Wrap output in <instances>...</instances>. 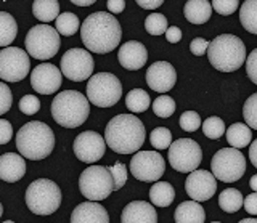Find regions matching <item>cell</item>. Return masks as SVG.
<instances>
[{"mask_svg":"<svg viewBox=\"0 0 257 223\" xmlns=\"http://www.w3.org/2000/svg\"><path fill=\"white\" fill-rule=\"evenodd\" d=\"M177 82L175 68L167 61H156L147 71V84L151 90L166 93L174 89Z\"/></svg>","mask_w":257,"mask_h":223,"instance_id":"ac0fdd59","label":"cell"},{"mask_svg":"<svg viewBox=\"0 0 257 223\" xmlns=\"http://www.w3.org/2000/svg\"><path fill=\"white\" fill-rule=\"evenodd\" d=\"M0 92H2V108H0V114L8 113V109L12 108V90L5 82L0 84Z\"/></svg>","mask_w":257,"mask_h":223,"instance_id":"ee69618b","label":"cell"},{"mask_svg":"<svg viewBox=\"0 0 257 223\" xmlns=\"http://www.w3.org/2000/svg\"><path fill=\"white\" fill-rule=\"evenodd\" d=\"M109 170L112 173V178H114V191L120 189L127 181V167L122 162H114L112 165H109Z\"/></svg>","mask_w":257,"mask_h":223,"instance_id":"f35d334b","label":"cell"},{"mask_svg":"<svg viewBox=\"0 0 257 223\" xmlns=\"http://www.w3.org/2000/svg\"><path fill=\"white\" fill-rule=\"evenodd\" d=\"M139 7H142V9L145 10H155V9H159L161 5H163V0H139Z\"/></svg>","mask_w":257,"mask_h":223,"instance_id":"681fc988","label":"cell"},{"mask_svg":"<svg viewBox=\"0 0 257 223\" xmlns=\"http://www.w3.org/2000/svg\"><path fill=\"white\" fill-rule=\"evenodd\" d=\"M24 175H26V161L23 154L5 153L0 156V178L4 181H20Z\"/></svg>","mask_w":257,"mask_h":223,"instance_id":"7402d4cb","label":"cell"},{"mask_svg":"<svg viewBox=\"0 0 257 223\" xmlns=\"http://www.w3.org/2000/svg\"><path fill=\"white\" fill-rule=\"evenodd\" d=\"M24 45L29 57L40 61L50 60L58 53L61 47L60 33L48 25H37L29 29L24 39Z\"/></svg>","mask_w":257,"mask_h":223,"instance_id":"52a82bcc","label":"cell"},{"mask_svg":"<svg viewBox=\"0 0 257 223\" xmlns=\"http://www.w3.org/2000/svg\"><path fill=\"white\" fill-rule=\"evenodd\" d=\"M185 189H187V194L195 201H209L217 191V178L211 172L196 169L185 180Z\"/></svg>","mask_w":257,"mask_h":223,"instance_id":"2e32d148","label":"cell"},{"mask_svg":"<svg viewBox=\"0 0 257 223\" xmlns=\"http://www.w3.org/2000/svg\"><path fill=\"white\" fill-rule=\"evenodd\" d=\"M151 105V98L150 95L142 90V89H134L127 93L125 97V106L127 109L131 111V113H143V111H147Z\"/></svg>","mask_w":257,"mask_h":223,"instance_id":"4dcf8cb0","label":"cell"},{"mask_svg":"<svg viewBox=\"0 0 257 223\" xmlns=\"http://www.w3.org/2000/svg\"><path fill=\"white\" fill-rule=\"evenodd\" d=\"M244 209L249 215H257V191L244 197Z\"/></svg>","mask_w":257,"mask_h":223,"instance_id":"bcb514c9","label":"cell"},{"mask_svg":"<svg viewBox=\"0 0 257 223\" xmlns=\"http://www.w3.org/2000/svg\"><path fill=\"white\" fill-rule=\"evenodd\" d=\"M40 109V101L37 97L34 95H24V97L20 100V111L23 114H28V116H32L39 113Z\"/></svg>","mask_w":257,"mask_h":223,"instance_id":"ab89813d","label":"cell"},{"mask_svg":"<svg viewBox=\"0 0 257 223\" xmlns=\"http://www.w3.org/2000/svg\"><path fill=\"white\" fill-rule=\"evenodd\" d=\"M122 97L120 81L111 73L93 74L87 82V98L93 106L111 108Z\"/></svg>","mask_w":257,"mask_h":223,"instance_id":"9c48e42d","label":"cell"},{"mask_svg":"<svg viewBox=\"0 0 257 223\" xmlns=\"http://www.w3.org/2000/svg\"><path fill=\"white\" fill-rule=\"evenodd\" d=\"M29 53L18 47H7L0 50V77L4 82H20L29 74Z\"/></svg>","mask_w":257,"mask_h":223,"instance_id":"7c38bea8","label":"cell"},{"mask_svg":"<svg viewBox=\"0 0 257 223\" xmlns=\"http://www.w3.org/2000/svg\"><path fill=\"white\" fill-rule=\"evenodd\" d=\"M203 132L206 137L211 140H219L223 133H227V130H225V122L217 116H211L206 119L203 122Z\"/></svg>","mask_w":257,"mask_h":223,"instance_id":"836d02e7","label":"cell"},{"mask_svg":"<svg viewBox=\"0 0 257 223\" xmlns=\"http://www.w3.org/2000/svg\"><path fill=\"white\" fill-rule=\"evenodd\" d=\"M175 189L167 181H155V185L150 188V201L156 207H169L174 202Z\"/></svg>","mask_w":257,"mask_h":223,"instance_id":"d4e9b609","label":"cell"},{"mask_svg":"<svg viewBox=\"0 0 257 223\" xmlns=\"http://www.w3.org/2000/svg\"><path fill=\"white\" fill-rule=\"evenodd\" d=\"M153 113L163 119L171 117L175 113L174 98H171L169 95H161V97L155 98V103H153Z\"/></svg>","mask_w":257,"mask_h":223,"instance_id":"d590c367","label":"cell"},{"mask_svg":"<svg viewBox=\"0 0 257 223\" xmlns=\"http://www.w3.org/2000/svg\"><path fill=\"white\" fill-rule=\"evenodd\" d=\"M32 13L40 23H52L60 17L58 0H36L32 4Z\"/></svg>","mask_w":257,"mask_h":223,"instance_id":"484cf974","label":"cell"},{"mask_svg":"<svg viewBox=\"0 0 257 223\" xmlns=\"http://www.w3.org/2000/svg\"><path fill=\"white\" fill-rule=\"evenodd\" d=\"M249 186H251V189L257 191V175H252L251 180H249Z\"/></svg>","mask_w":257,"mask_h":223,"instance_id":"f5cc1de1","label":"cell"},{"mask_svg":"<svg viewBox=\"0 0 257 223\" xmlns=\"http://www.w3.org/2000/svg\"><path fill=\"white\" fill-rule=\"evenodd\" d=\"M50 111L58 125L76 129L82 125L90 114V101L80 92L64 90L53 98Z\"/></svg>","mask_w":257,"mask_h":223,"instance_id":"5b68a950","label":"cell"},{"mask_svg":"<svg viewBox=\"0 0 257 223\" xmlns=\"http://www.w3.org/2000/svg\"><path fill=\"white\" fill-rule=\"evenodd\" d=\"M252 140L251 127L243 122H235L227 129V141L233 148H246Z\"/></svg>","mask_w":257,"mask_h":223,"instance_id":"4316f807","label":"cell"},{"mask_svg":"<svg viewBox=\"0 0 257 223\" xmlns=\"http://www.w3.org/2000/svg\"><path fill=\"white\" fill-rule=\"evenodd\" d=\"M16 148L29 161H42L55 148V133L45 122L31 121L16 133Z\"/></svg>","mask_w":257,"mask_h":223,"instance_id":"3957f363","label":"cell"},{"mask_svg":"<svg viewBox=\"0 0 257 223\" xmlns=\"http://www.w3.org/2000/svg\"><path fill=\"white\" fill-rule=\"evenodd\" d=\"M239 7L238 0H214L212 2V9L222 15V17H228V15H233Z\"/></svg>","mask_w":257,"mask_h":223,"instance_id":"60d3db41","label":"cell"},{"mask_svg":"<svg viewBox=\"0 0 257 223\" xmlns=\"http://www.w3.org/2000/svg\"><path fill=\"white\" fill-rule=\"evenodd\" d=\"M246 74L257 85V49H254L246 60Z\"/></svg>","mask_w":257,"mask_h":223,"instance_id":"b9f144b4","label":"cell"},{"mask_svg":"<svg viewBox=\"0 0 257 223\" xmlns=\"http://www.w3.org/2000/svg\"><path fill=\"white\" fill-rule=\"evenodd\" d=\"M212 2L207 0H188L185 4V18H187L191 25H204L206 21H209L212 15Z\"/></svg>","mask_w":257,"mask_h":223,"instance_id":"cb8c5ba5","label":"cell"},{"mask_svg":"<svg viewBox=\"0 0 257 223\" xmlns=\"http://www.w3.org/2000/svg\"><path fill=\"white\" fill-rule=\"evenodd\" d=\"M122 223H156L158 213L155 210V204L145 202V201H132L128 202L122 215H120Z\"/></svg>","mask_w":257,"mask_h":223,"instance_id":"44dd1931","label":"cell"},{"mask_svg":"<svg viewBox=\"0 0 257 223\" xmlns=\"http://www.w3.org/2000/svg\"><path fill=\"white\" fill-rule=\"evenodd\" d=\"M63 73L52 63H42L31 73V87L40 95H52L60 90Z\"/></svg>","mask_w":257,"mask_h":223,"instance_id":"e0dca14e","label":"cell"},{"mask_svg":"<svg viewBox=\"0 0 257 223\" xmlns=\"http://www.w3.org/2000/svg\"><path fill=\"white\" fill-rule=\"evenodd\" d=\"M174 218L177 223H204L206 213L199 201L191 199V201L180 202V205L175 209Z\"/></svg>","mask_w":257,"mask_h":223,"instance_id":"603a6c76","label":"cell"},{"mask_svg":"<svg viewBox=\"0 0 257 223\" xmlns=\"http://www.w3.org/2000/svg\"><path fill=\"white\" fill-rule=\"evenodd\" d=\"M80 39L90 53H109L120 44L122 29L119 21L108 12H96L87 17L80 28Z\"/></svg>","mask_w":257,"mask_h":223,"instance_id":"6da1fadb","label":"cell"},{"mask_svg":"<svg viewBox=\"0 0 257 223\" xmlns=\"http://www.w3.org/2000/svg\"><path fill=\"white\" fill-rule=\"evenodd\" d=\"M209 44L211 42H207L206 39L203 37H196V39H193L191 44H190V50L191 53L195 55V57H203V55L207 52L209 49Z\"/></svg>","mask_w":257,"mask_h":223,"instance_id":"7bdbcfd3","label":"cell"},{"mask_svg":"<svg viewBox=\"0 0 257 223\" xmlns=\"http://www.w3.org/2000/svg\"><path fill=\"white\" fill-rule=\"evenodd\" d=\"M147 130L142 121L134 114H119L112 117L104 129L106 145L117 154L137 153L145 143Z\"/></svg>","mask_w":257,"mask_h":223,"instance_id":"7a4b0ae2","label":"cell"},{"mask_svg":"<svg viewBox=\"0 0 257 223\" xmlns=\"http://www.w3.org/2000/svg\"><path fill=\"white\" fill-rule=\"evenodd\" d=\"M72 223H109V215L106 209L98 201L80 202L71 213Z\"/></svg>","mask_w":257,"mask_h":223,"instance_id":"ffe728a7","label":"cell"},{"mask_svg":"<svg viewBox=\"0 0 257 223\" xmlns=\"http://www.w3.org/2000/svg\"><path fill=\"white\" fill-rule=\"evenodd\" d=\"M241 223H257V218H243Z\"/></svg>","mask_w":257,"mask_h":223,"instance_id":"db71d44e","label":"cell"},{"mask_svg":"<svg viewBox=\"0 0 257 223\" xmlns=\"http://www.w3.org/2000/svg\"><path fill=\"white\" fill-rule=\"evenodd\" d=\"M243 116H244L246 124L251 127V129L257 130V93H252L251 97L244 101Z\"/></svg>","mask_w":257,"mask_h":223,"instance_id":"8d00e7d4","label":"cell"},{"mask_svg":"<svg viewBox=\"0 0 257 223\" xmlns=\"http://www.w3.org/2000/svg\"><path fill=\"white\" fill-rule=\"evenodd\" d=\"M167 159L172 169H175L177 172L191 173L198 169L201 161H203V151L195 140L179 138L169 148Z\"/></svg>","mask_w":257,"mask_h":223,"instance_id":"8fae6325","label":"cell"},{"mask_svg":"<svg viewBox=\"0 0 257 223\" xmlns=\"http://www.w3.org/2000/svg\"><path fill=\"white\" fill-rule=\"evenodd\" d=\"M117 60L122 68L128 71H139L148 61L147 47L139 41H128L120 45V49L117 52Z\"/></svg>","mask_w":257,"mask_h":223,"instance_id":"d6986e66","label":"cell"},{"mask_svg":"<svg viewBox=\"0 0 257 223\" xmlns=\"http://www.w3.org/2000/svg\"><path fill=\"white\" fill-rule=\"evenodd\" d=\"M179 124H180V129L185 132H195L199 127H203L201 117L196 111H185L179 119Z\"/></svg>","mask_w":257,"mask_h":223,"instance_id":"74e56055","label":"cell"},{"mask_svg":"<svg viewBox=\"0 0 257 223\" xmlns=\"http://www.w3.org/2000/svg\"><path fill=\"white\" fill-rule=\"evenodd\" d=\"M132 175L140 181H158L164 175L166 161L158 151H137L128 164Z\"/></svg>","mask_w":257,"mask_h":223,"instance_id":"4fadbf2b","label":"cell"},{"mask_svg":"<svg viewBox=\"0 0 257 223\" xmlns=\"http://www.w3.org/2000/svg\"><path fill=\"white\" fill-rule=\"evenodd\" d=\"M249 159H251L252 165L257 169V138L251 143V146H249Z\"/></svg>","mask_w":257,"mask_h":223,"instance_id":"f907efd6","label":"cell"},{"mask_svg":"<svg viewBox=\"0 0 257 223\" xmlns=\"http://www.w3.org/2000/svg\"><path fill=\"white\" fill-rule=\"evenodd\" d=\"M219 205L223 212L235 213L244 205V197H243V194H241L239 189L227 188L219 194Z\"/></svg>","mask_w":257,"mask_h":223,"instance_id":"83f0119b","label":"cell"},{"mask_svg":"<svg viewBox=\"0 0 257 223\" xmlns=\"http://www.w3.org/2000/svg\"><path fill=\"white\" fill-rule=\"evenodd\" d=\"M207 58L220 73H233L246 63V47L236 36L220 34L209 44Z\"/></svg>","mask_w":257,"mask_h":223,"instance_id":"277c9868","label":"cell"},{"mask_svg":"<svg viewBox=\"0 0 257 223\" xmlns=\"http://www.w3.org/2000/svg\"><path fill=\"white\" fill-rule=\"evenodd\" d=\"M72 149H74V154L79 161L85 164H93L100 161L106 153V140L100 133L87 130L77 135Z\"/></svg>","mask_w":257,"mask_h":223,"instance_id":"9a60e30c","label":"cell"},{"mask_svg":"<svg viewBox=\"0 0 257 223\" xmlns=\"http://www.w3.org/2000/svg\"><path fill=\"white\" fill-rule=\"evenodd\" d=\"M60 66H61V73L66 79L74 82H82L92 77L95 63L88 50L69 49L61 57Z\"/></svg>","mask_w":257,"mask_h":223,"instance_id":"5bb4252c","label":"cell"},{"mask_svg":"<svg viewBox=\"0 0 257 223\" xmlns=\"http://www.w3.org/2000/svg\"><path fill=\"white\" fill-rule=\"evenodd\" d=\"M239 21L247 33L257 36V0H246L241 5Z\"/></svg>","mask_w":257,"mask_h":223,"instance_id":"f546056e","label":"cell"},{"mask_svg":"<svg viewBox=\"0 0 257 223\" xmlns=\"http://www.w3.org/2000/svg\"><path fill=\"white\" fill-rule=\"evenodd\" d=\"M164 36H166L169 44H177V42L182 41V31H180V28H177V26H169L167 33Z\"/></svg>","mask_w":257,"mask_h":223,"instance_id":"7dc6e473","label":"cell"},{"mask_svg":"<svg viewBox=\"0 0 257 223\" xmlns=\"http://www.w3.org/2000/svg\"><path fill=\"white\" fill-rule=\"evenodd\" d=\"M72 4L77 7H90L95 4V0H72Z\"/></svg>","mask_w":257,"mask_h":223,"instance_id":"816d5d0a","label":"cell"},{"mask_svg":"<svg viewBox=\"0 0 257 223\" xmlns=\"http://www.w3.org/2000/svg\"><path fill=\"white\" fill-rule=\"evenodd\" d=\"M0 129H2V138H0V143H2V145H7V143L13 138V127L7 119H0Z\"/></svg>","mask_w":257,"mask_h":223,"instance_id":"f6af8a7d","label":"cell"},{"mask_svg":"<svg viewBox=\"0 0 257 223\" xmlns=\"http://www.w3.org/2000/svg\"><path fill=\"white\" fill-rule=\"evenodd\" d=\"M106 7H108V10L111 12V15L112 13L117 15V13H122L125 10V2H124V0H108Z\"/></svg>","mask_w":257,"mask_h":223,"instance_id":"c3c4849f","label":"cell"},{"mask_svg":"<svg viewBox=\"0 0 257 223\" xmlns=\"http://www.w3.org/2000/svg\"><path fill=\"white\" fill-rule=\"evenodd\" d=\"M80 194L90 201H103L114 191V178L109 167L90 165L79 177Z\"/></svg>","mask_w":257,"mask_h":223,"instance_id":"ba28073f","label":"cell"},{"mask_svg":"<svg viewBox=\"0 0 257 223\" xmlns=\"http://www.w3.org/2000/svg\"><path fill=\"white\" fill-rule=\"evenodd\" d=\"M150 143L155 149H167L172 145V133L167 127H156L150 135Z\"/></svg>","mask_w":257,"mask_h":223,"instance_id":"e575fe53","label":"cell"},{"mask_svg":"<svg viewBox=\"0 0 257 223\" xmlns=\"http://www.w3.org/2000/svg\"><path fill=\"white\" fill-rule=\"evenodd\" d=\"M211 169L217 180L223 183L238 181L246 172V159L238 148H222L214 154Z\"/></svg>","mask_w":257,"mask_h":223,"instance_id":"30bf717a","label":"cell"},{"mask_svg":"<svg viewBox=\"0 0 257 223\" xmlns=\"http://www.w3.org/2000/svg\"><path fill=\"white\" fill-rule=\"evenodd\" d=\"M79 28H82V26H80L79 18L76 17L74 13H69V12L61 13L58 17V20L55 21V29L58 31L60 36H64V37L74 36Z\"/></svg>","mask_w":257,"mask_h":223,"instance_id":"1f68e13d","label":"cell"},{"mask_svg":"<svg viewBox=\"0 0 257 223\" xmlns=\"http://www.w3.org/2000/svg\"><path fill=\"white\" fill-rule=\"evenodd\" d=\"M18 34V25L10 13L0 12V47L7 49L16 39Z\"/></svg>","mask_w":257,"mask_h":223,"instance_id":"f1b7e54d","label":"cell"},{"mask_svg":"<svg viewBox=\"0 0 257 223\" xmlns=\"http://www.w3.org/2000/svg\"><path fill=\"white\" fill-rule=\"evenodd\" d=\"M145 29L151 36H161L167 33V18L161 13H151L150 17L145 20Z\"/></svg>","mask_w":257,"mask_h":223,"instance_id":"d6a6232c","label":"cell"},{"mask_svg":"<svg viewBox=\"0 0 257 223\" xmlns=\"http://www.w3.org/2000/svg\"><path fill=\"white\" fill-rule=\"evenodd\" d=\"M28 209L36 215H52L61 205V189L55 181L48 178H39L32 181L24 196Z\"/></svg>","mask_w":257,"mask_h":223,"instance_id":"8992f818","label":"cell"}]
</instances>
